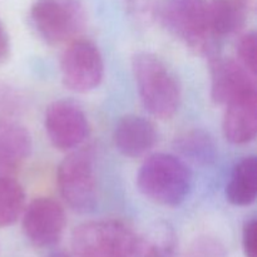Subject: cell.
Returning <instances> with one entry per match:
<instances>
[{
	"label": "cell",
	"mask_w": 257,
	"mask_h": 257,
	"mask_svg": "<svg viewBox=\"0 0 257 257\" xmlns=\"http://www.w3.org/2000/svg\"><path fill=\"white\" fill-rule=\"evenodd\" d=\"M132 70L141 100L156 118L168 119L177 112L181 85L171 68L152 53H138L132 59Z\"/></svg>",
	"instance_id": "obj_1"
},
{
	"label": "cell",
	"mask_w": 257,
	"mask_h": 257,
	"mask_svg": "<svg viewBox=\"0 0 257 257\" xmlns=\"http://www.w3.org/2000/svg\"><path fill=\"white\" fill-rule=\"evenodd\" d=\"M137 186L140 192L152 202L176 207L190 195L192 175L176 156L155 153L141 166Z\"/></svg>",
	"instance_id": "obj_2"
},
{
	"label": "cell",
	"mask_w": 257,
	"mask_h": 257,
	"mask_svg": "<svg viewBox=\"0 0 257 257\" xmlns=\"http://www.w3.org/2000/svg\"><path fill=\"white\" fill-rule=\"evenodd\" d=\"M157 15L163 27L198 54L213 57L218 40L210 29L207 0H165Z\"/></svg>",
	"instance_id": "obj_3"
},
{
	"label": "cell",
	"mask_w": 257,
	"mask_h": 257,
	"mask_svg": "<svg viewBox=\"0 0 257 257\" xmlns=\"http://www.w3.org/2000/svg\"><path fill=\"white\" fill-rule=\"evenodd\" d=\"M30 19L39 37L50 45L70 43L87 20L82 0H35Z\"/></svg>",
	"instance_id": "obj_4"
},
{
	"label": "cell",
	"mask_w": 257,
	"mask_h": 257,
	"mask_svg": "<svg viewBox=\"0 0 257 257\" xmlns=\"http://www.w3.org/2000/svg\"><path fill=\"white\" fill-rule=\"evenodd\" d=\"M135 237L120 221H90L74 228L72 248L77 257H127Z\"/></svg>",
	"instance_id": "obj_5"
},
{
	"label": "cell",
	"mask_w": 257,
	"mask_h": 257,
	"mask_svg": "<svg viewBox=\"0 0 257 257\" xmlns=\"http://www.w3.org/2000/svg\"><path fill=\"white\" fill-rule=\"evenodd\" d=\"M58 187L70 208L80 213L90 212L98 202L93 156L89 150L68 155L58 167Z\"/></svg>",
	"instance_id": "obj_6"
},
{
	"label": "cell",
	"mask_w": 257,
	"mask_h": 257,
	"mask_svg": "<svg viewBox=\"0 0 257 257\" xmlns=\"http://www.w3.org/2000/svg\"><path fill=\"white\" fill-rule=\"evenodd\" d=\"M63 84L77 93L99 87L104 77V63L99 49L87 39H74L60 58Z\"/></svg>",
	"instance_id": "obj_7"
},
{
	"label": "cell",
	"mask_w": 257,
	"mask_h": 257,
	"mask_svg": "<svg viewBox=\"0 0 257 257\" xmlns=\"http://www.w3.org/2000/svg\"><path fill=\"white\" fill-rule=\"evenodd\" d=\"M65 227V212L50 197L33 200L23 215V231L37 247H50L60 241Z\"/></svg>",
	"instance_id": "obj_8"
},
{
	"label": "cell",
	"mask_w": 257,
	"mask_h": 257,
	"mask_svg": "<svg viewBox=\"0 0 257 257\" xmlns=\"http://www.w3.org/2000/svg\"><path fill=\"white\" fill-rule=\"evenodd\" d=\"M45 131L57 150L69 151L84 142L89 124L84 112L68 100H57L48 107L44 117Z\"/></svg>",
	"instance_id": "obj_9"
},
{
	"label": "cell",
	"mask_w": 257,
	"mask_h": 257,
	"mask_svg": "<svg viewBox=\"0 0 257 257\" xmlns=\"http://www.w3.org/2000/svg\"><path fill=\"white\" fill-rule=\"evenodd\" d=\"M211 98L216 104H228L236 98L255 92V75L240 62L213 55L210 59Z\"/></svg>",
	"instance_id": "obj_10"
},
{
	"label": "cell",
	"mask_w": 257,
	"mask_h": 257,
	"mask_svg": "<svg viewBox=\"0 0 257 257\" xmlns=\"http://www.w3.org/2000/svg\"><path fill=\"white\" fill-rule=\"evenodd\" d=\"M32 150L29 131L12 118H0V176L14 177Z\"/></svg>",
	"instance_id": "obj_11"
},
{
	"label": "cell",
	"mask_w": 257,
	"mask_h": 257,
	"mask_svg": "<svg viewBox=\"0 0 257 257\" xmlns=\"http://www.w3.org/2000/svg\"><path fill=\"white\" fill-rule=\"evenodd\" d=\"M157 130L150 119L141 115L128 114L115 124L114 146L125 157H140L147 153L157 142Z\"/></svg>",
	"instance_id": "obj_12"
},
{
	"label": "cell",
	"mask_w": 257,
	"mask_h": 257,
	"mask_svg": "<svg viewBox=\"0 0 257 257\" xmlns=\"http://www.w3.org/2000/svg\"><path fill=\"white\" fill-rule=\"evenodd\" d=\"M223 118L225 137L235 145L255 140L257 133V93L250 92L226 104Z\"/></svg>",
	"instance_id": "obj_13"
},
{
	"label": "cell",
	"mask_w": 257,
	"mask_h": 257,
	"mask_svg": "<svg viewBox=\"0 0 257 257\" xmlns=\"http://www.w3.org/2000/svg\"><path fill=\"white\" fill-rule=\"evenodd\" d=\"M247 0H211L208 2L210 29L216 40L237 33L247 17Z\"/></svg>",
	"instance_id": "obj_14"
},
{
	"label": "cell",
	"mask_w": 257,
	"mask_h": 257,
	"mask_svg": "<svg viewBox=\"0 0 257 257\" xmlns=\"http://www.w3.org/2000/svg\"><path fill=\"white\" fill-rule=\"evenodd\" d=\"M127 257H177L175 232L165 223H157L143 233H136Z\"/></svg>",
	"instance_id": "obj_15"
},
{
	"label": "cell",
	"mask_w": 257,
	"mask_h": 257,
	"mask_svg": "<svg viewBox=\"0 0 257 257\" xmlns=\"http://www.w3.org/2000/svg\"><path fill=\"white\" fill-rule=\"evenodd\" d=\"M257 196V160L255 156L243 158L233 167L227 186L226 197L232 205L248 206Z\"/></svg>",
	"instance_id": "obj_16"
},
{
	"label": "cell",
	"mask_w": 257,
	"mask_h": 257,
	"mask_svg": "<svg viewBox=\"0 0 257 257\" xmlns=\"http://www.w3.org/2000/svg\"><path fill=\"white\" fill-rule=\"evenodd\" d=\"M25 192L12 176H0V228L12 226L24 212Z\"/></svg>",
	"instance_id": "obj_17"
},
{
	"label": "cell",
	"mask_w": 257,
	"mask_h": 257,
	"mask_svg": "<svg viewBox=\"0 0 257 257\" xmlns=\"http://www.w3.org/2000/svg\"><path fill=\"white\" fill-rule=\"evenodd\" d=\"M178 147L183 155L188 156L191 160L208 162L215 155V146L208 135L203 132L186 133L178 140Z\"/></svg>",
	"instance_id": "obj_18"
},
{
	"label": "cell",
	"mask_w": 257,
	"mask_h": 257,
	"mask_svg": "<svg viewBox=\"0 0 257 257\" xmlns=\"http://www.w3.org/2000/svg\"><path fill=\"white\" fill-rule=\"evenodd\" d=\"M256 48H257V35L255 32H250L243 35L237 45L238 62L256 77L257 64H256Z\"/></svg>",
	"instance_id": "obj_19"
},
{
	"label": "cell",
	"mask_w": 257,
	"mask_h": 257,
	"mask_svg": "<svg viewBox=\"0 0 257 257\" xmlns=\"http://www.w3.org/2000/svg\"><path fill=\"white\" fill-rule=\"evenodd\" d=\"M123 3L133 18L148 22L157 14L161 0H123Z\"/></svg>",
	"instance_id": "obj_20"
},
{
	"label": "cell",
	"mask_w": 257,
	"mask_h": 257,
	"mask_svg": "<svg viewBox=\"0 0 257 257\" xmlns=\"http://www.w3.org/2000/svg\"><path fill=\"white\" fill-rule=\"evenodd\" d=\"M256 218L245 223L242 230V247L246 257H256Z\"/></svg>",
	"instance_id": "obj_21"
},
{
	"label": "cell",
	"mask_w": 257,
	"mask_h": 257,
	"mask_svg": "<svg viewBox=\"0 0 257 257\" xmlns=\"http://www.w3.org/2000/svg\"><path fill=\"white\" fill-rule=\"evenodd\" d=\"M18 97L7 85L0 84V118H10L18 107Z\"/></svg>",
	"instance_id": "obj_22"
},
{
	"label": "cell",
	"mask_w": 257,
	"mask_h": 257,
	"mask_svg": "<svg viewBox=\"0 0 257 257\" xmlns=\"http://www.w3.org/2000/svg\"><path fill=\"white\" fill-rule=\"evenodd\" d=\"M10 57V39L4 24L0 20V64L7 62Z\"/></svg>",
	"instance_id": "obj_23"
},
{
	"label": "cell",
	"mask_w": 257,
	"mask_h": 257,
	"mask_svg": "<svg viewBox=\"0 0 257 257\" xmlns=\"http://www.w3.org/2000/svg\"><path fill=\"white\" fill-rule=\"evenodd\" d=\"M47 257H72V256H69L68 253H65V252H62V251H59V252L50 253V255H48Z\"/></svg>",
	"instance_id": "obj_24"
}]
</instances>
